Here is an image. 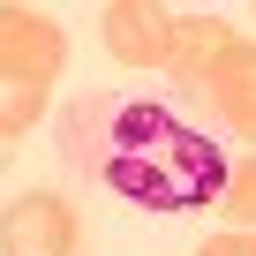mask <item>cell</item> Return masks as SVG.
<instances>
[{
  "instance_id": "cell-5",
  "label": "cell",
  "mask_w": 256,
  "mask_h": 256,
  "mask_svg": "<svg viewBox=\"0 0 256 256\" xmlns=\"http://www.w3.org/2000/svg\"><path fill=\"white\" fill-rule=\"evenodd\" d=\"M166 38H174V16L158 0H106V53L128 60V68H166Z\"/></svg>"
},
{
  "instance_id": "cell-7",
  "label": "cell",
  "mask_w": 256,
  "mask_h": 256,
  "mask_svg": "<svg viewBox=\"0 0 256 256\" xmlns=\"http://www.w3.org/2000/svg\"><path fill=\"white\" fill-rule=\"evenodd\" d=\"M46 120V83L38 76H0V128H38Z\"/></svg>"
},
{
  "instance_id": "cell-8",
  "label": "cell",
  "mask_w": 256,
  "mask_h": 256,
  "mask_svg": "<svg viewBox=\"0 0 256 256\" xmlns=\"http://www.w3.org/2000/svg\"><path fill=\"white\" fill-rule=\"evenodd\" d=\"M218 211H226L234 226H248V218H256V158H248V166H226V188H218Z\"/></svg>"
},
{
  "instance_id": "cell-6",
  "label": "cell",
  "mask_w": 256,
  "mask_h": 256,
  "mask_svg": "<svg viewBox=\"0 0 256 256\" xmlns=\"http://www.w3.org/2000/svg\"><path fill=\"white\" fill-rule=\"evenodd\" d=\"M234 46H241V30H234V23H218V16H181V23H174V38H166V76L188 90V83H196L204 68H218Z\"/></svg>"
},
{
  "instance_id": "cell-1",
  "label": "cell",
  "mask_w": 256,
  "mask_h": 256,
  "mask_svg": "<svg viewBox=\"0 0 256 256\" xmlns=\"http://www.w3.org/2000/svg\"><path fill=\"white\" fill-rule=\"evenodd\" d=\"M60 166L136 211H211L226 188V151L158 98L83 90L60 120Z\"/></svg>"
},
{
  "instance_id": "cell-2",
  "label": "cell",
  "mask_w": 256,
  "mask_h": 256,
  "mask_svg": "<svg viewBox=\"0 0 256 256\" xmlns=\"http://www.w3.org/2000/svg\"><path fill=\"white\" fill-rule=\"evenodd\" d=\"M83 218L60 188H23L8 211H0V248L8 256H76Z\"/></svg>"
},
{
  "instance_id": "cell-3",
  "label": "cell",
  "mask_w": 256,
  "mask_h": 256,
  "mask_svg": "<svg viewBox=\"0 0 256 256\" xmlns=\"http://www.w3.org/2000/svg\"><path fill=\"white\" fill-rule=\"evenodd\" d=\"M60 68H68V30L53 16H38V8H8V0H0V76L53 83Z\"/></svg>"
},
{
  "instance_id": "cell-10",
  "label": "cell",
  "mask_w": 256,
  "mask_h": 256,
  "mask_svg": "<svg viewBox=\"0 0 256 256\" xmlns=\"http://www.w3.org/2000/svg\"><path fill=\"white\" fill-rule=\"evenodd\" d=\"M16 144H23L16 128H0V174H8V158H16Z\"/></svg>"
},
{
  "instance_id": "cell-4",
  "label": "cell",
  "mask_w": 256,
  "mask_h": 256,
  "mask_svg": "<svg viewBox=\"0 0 256 256\" xmlns=\"http://www.w3.org/2000/svg\"><path fill=\"white\" fill-rule=\"evenodd\" d=\"M188 98H196L218 128H234V136H248V144H256V46L241 38L218 68H204V76L188 83Z\"/></svg>"
},
{
  "instance_id": "cell-9",
  "label": "cell",
  "mask_w": 256,
  "mask_h": 256,
  "mask_svg": "<svg viewBox=\"0 0 256 256\" xmlns=\"http://www.w3.org/2000/svg\"><path fill=\"white\" fill-rule=\"evenodd\" d=\"M196 256H256V241H248V234H218V241H204Z\"/></svg>"
}]
</instances>
